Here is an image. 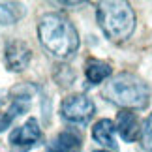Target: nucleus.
Instances as JSON below:
<instances>
[{
  "mask_svg": "<svg viewBox=\"0 0 152 152\" xmlns=\"http://www.w3.org/2000/svg\"><path fill=\"white\" fill-rule=\"evenodd\" d=\"M39 42L51 55L68 58L79 49V34L62 13H45L38 25Z\"/></svg>",
  "mask_w": 152,
  "mask_h": 152,
  "instance_id": "f257e3e1",
  "label": "nucleus"
},
{
  "mask_svg": "<svg viewBox=\"0 0 152 152\" xmlns=\"http://www.w3.org/2000/svg\"><path fill=\"white\" fill-rule=\"evenodd\" d=\"M103 96L115 105H120L128 109H143L148 105L150 100V90L143 79L137 75L122 72L116 77H113L105 85Z\"/></svg>",
  "mask_w": 152,
  "mask_h": 152,
  "instance_id": "f03ea898",
  "label": "nucleus"
},
{
  "mask_svg": "<svg viewBox=\"0 0 152 152\" xmlns=\"http://www.w3.org/2000/svg\"><path fill=\"white\" fill-rule=\"evenodd\" d=\"M96 17L111 42H124L135 30V13L128 2H100Z\"/></svg>",
  "mask_w": 152,
  "mask_h": 152,
  "instance_id": "7ed1b4c3",
  "label": "nucleus"
},
{
  "mask_svg": "<svg viewBox=\"0 0 152 152\" xmlns=\"http://www.w3.org/2000/svg\"><path fill=\"white\" fill-rule=\"evenodd\" d=\"M62 118L72 124H86L96 113V105L85 94H73L66 98L60 105Z\"/></svg>",
  "mask_w": 152,
  "mask_h": 152,
  "instance_id": "20e7f679",
  "label": "nucleus"
},
{
  "mask_svg": "<svg viewBox=\"0 0 152 152\" xmlns=\"http://www.w3.org/2000/svg\"><path fill=\"white\" fill-rule=\"evenodd\" d=\"M30 58H32V51L30 47L25 43V42H11L8 47H6L4 53V60H6V68L10 72H23L28 64H30Z\"/></svg>",
  "mask_w": 152,
  "mask_h": 152,
  "instance_id": "39448f33",
  "label": "nucleus"
},
{
  "mask_svg": "<svg viewBox=\"0 0 152 152\" xmlns=\"http://www.w3.org/2000/svg\"><path fill=\"white\" fill-rule=\"evenodd\" d=\"M42 139V128L36 118H28L23 126L15 128L10 133V143L15 147H30Z\"/></svg>",
  "mask_w": 152,
  "mask_h": 152,
  "instance_id": "423d86ee",
  "label": "nucleus"
},
{
  "mask_svg": "<svg viewBox=\"0 0 152 152\" xmlns=\"http://www.w3.org/2000/svg\"><path fill=\"white\" fill-rule=\"evenodd\" d=\"M81 147H83L81 133L77 130H73V128H68L51 141V145L47 147V152H79Z\"/></svg>",
  "mask_w": 152,
  "mask_h": 152,
  "instance_id": "0eeeda50",
  "label": "nucleus"
},
{
  "mask_svg": "<svg viewBox=\"0 0 152 152\" xmlns=\"http://www.w3.org/2000/svg\"><path fill=\"white\" fill-rule=\"evenodd\" d=\"M116 130H118L120 137L128 143H133L137 137H141V126H139V118L132 111H120L116 116Z\"/></svg>",
  "mask_w": 152,
  "mask_h": 152,
  "instance_id": "6e6552de",
  "label": "nucleus"
},
{
  "mask_svg": "<svg viewBox=\"0 0 152 152\" xmlns=\"http://www.w3.org/2000/svg\"><path fill=\"white\" fill-rule=\"evenodd\" d=\"M30 109V96H19V98H13L11 103L6 107L2 113H0V132H4L11 122H13L19 115L26 113Z\"/></svg>",
  "mask_w": 152,
  "mask_h": 152,
  "instance_id": "1a4fd4ad",
  "label": "nucleus"
},
{
  "mask_svg": "<svg viewBox=\"0 0 152 152\" xmlns=\"http://www.w3.org/2000/svg\"><path fill=\"white\" fill-rule=\"evenodd\" d=\"M115 124L109 118H102L98 120L94 128H92V137L96 143H100L102 147H107L111 150H116V143H115Z\"/></svg>",
  "mask_w": 152,
  "mask_h": 152,
  "instance_id": "9d476101",
  "label": "nucleus"
},
{
  "mask_svg": "<svg viewBox=\"0 0 152 152\" xmlns=\"http://www.w3.org/2000/svg\"><path fill=\"white\" fill-rule=\"evenodd\" d=\"M85 75H86V79H88V83L98 85V83L105 81L111 75V66L107 62H103V60L90 58V60L86 62V66H85Z\"/></svg>",
  "mask_w": 152,
  "mask_h": 152,
  "instance_id": "9b49d317",
  "label": "nucleus"
},
{
  "mask_svg": "<svg viewBox=\"0 0 152 152\" xmlns=\"http://www.w3.org/2000/svg\"><path fill=\"white\" fill-rule=\"evenodd\" d=\"M25 15V6L17 2H0V25H13Z\"/></svg>",
  "mask_w": 152,
  "mask_h": 152,
  "instance_id": "f8f14e48",
  "label": "nucleus"
},
{
  "mask_svg": "<svg viewBox=\"0 0 152 152\" xmlns=\"http://www.w3.org/2000/svg\"><path fill=\"white\" fill-rule=\"evenodd\" d=\"M141 147L145 150L152 152V113L143 124V130H141Z\"/></svg>",
  "mask_w": 152,
  "mask_h": 152,
  "instance_id": "ddd939ff",
  "label": "nucleus"
},
{
  "mask_svg": "<svg viewBox=\"0 0 152 152\" xmlns=\"http://www.w3.org/2000/svg\"><path fill=\"white\" fill-rule=\"evenodd\" d=\"M94 152H107V150H94Z\"/></svg>",
  "mask_w": 152,
  "mask_h": 152,
  "instance_id": "4468645a",
  "label": "nucleus"
}]
</instances>
